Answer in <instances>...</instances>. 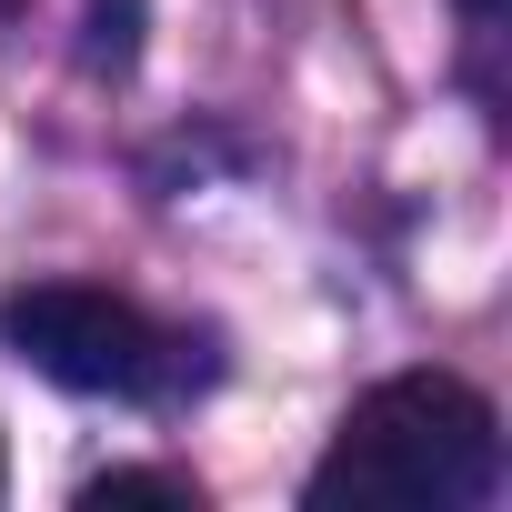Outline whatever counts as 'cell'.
Wrapping results in <instances>:
<instances>
[{
	"mask_svg": "<svg viewBox=\"0 0 512 512\" xmlns=\"http://www.w3.org/2000/svg\"><path fill=\"white\" fill-rule=\"evenodd\" d=\"M492 482H502L492 402L452 372H402L342 412L302 502L312 512H472L492 502Z\"/></svg>",
	"mask_w": 512,
	"mask_h": 512,
	"instance_id": "cell-1",
	"label": "cell"
},
{
	"mask_svg": "<svg viewBox=\"0 0 512 512\" xmlns=\"http://www.w3.org/2000/svg\"><path fill=\"white\" fill-rule=\"evenodd\" d=\"M0 342L31 372H51L61 392H101V402H181L191 392V342L171 322H151L141 302L101 292V282H31L0 302Z\"/></svg>",
	"mask_w": 512,
	"mask_h": 512,
	"instance_id": "cell-2",
	"label": "cell"
},
{
	"mask_svg": "<svg viewBox=\"0 0 512 512\" xmlns=\"http://www.w3.org/2000/svg\"><path fill=\"white\" fill-rule=\"evenodd\" d=\"M111 502H171V512H191V482L181 472H101L81 492V512H111Z\"/></svg>",
	"mask_w": 512,
	"mask_h": 512,
	"instance_id": "cell-3",
	"label": "cell"
},
{
	"mask_svg": "<svg viewBox=\"0 0 512 512\" xmlns=\"http://www.w3.org/2000/svg\"><path fill=\"white\" fill-rule=\"evenodd\" d=\"M462 11H472V21H502V0H462Z\"/></svg>",
	"mask_w": 512,
	"mask_h": 512,
	"instance_id": "cell-4",
	"label": "cell"
}]
</instances>
